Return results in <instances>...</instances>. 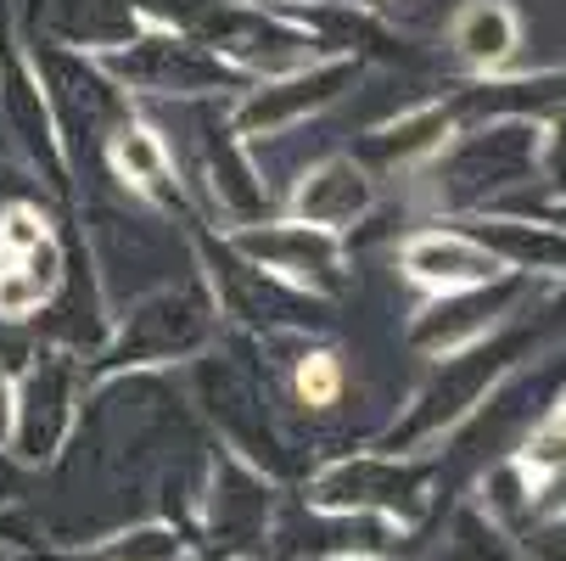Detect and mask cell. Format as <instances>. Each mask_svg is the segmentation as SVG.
<instances>
[{
    "mask_svg": "<svg viewBox=\"0 0 566 561\" xmlns=\"http://www.w3.org/2000/svg\"><path fill=\"white\" fill-rule=\"evenodd\" d=\"M403 264H410V276H421V281H432L443 292L500 276V259L482 253L476 242H465V236H421V242H410Z\"/></svg>",
    "mask_w": 566,
    "mask_h": 561,
    "instance_id": "6da1fadb",
    "label": "cell"
},
{
    "mask_svg": "<svg viewBox=\"0 0 566 561\" xmlns=\"http://www.w3.org/2000/svg\"><path fill=\"white\" fill-rule=\"evenodd\" d=\"M454 45H460L465 62L494 67L516 51V18L500 7V0H476V7H465L454 18Z\"/></svg>",
    "mask_w": 566,
    "mask_h": 561,
    "instance_id": "7a4b0ae2",
    "label": "cell"
},
{
    "mask_svg": "<svg viewBox=\"0 0 566 561\" xmlns=\"http://www.w3.org/2000/svg\"><path fill=\"white\" fill-rule=\"evenodd\" d=\"M365 208V180L348 169V164H326L308 186H303V214L314 225H343L348 214Z\"/></svg>",
    "mask_w": 566,
    "mask_h": 561,
    "instance_id": "3957f363",
    "label": "cell"
},
{
    "mask_svg": "<svg viewBox=\"0 0 566 561\" xmlns=\"http://www.w3.org/2000/svg\"><path fill=\"white\" fill-rule=\"evenodd\" d=\"M118 164H124L129 180H157V169H164V152H157V141H151L146 129H124Z\"/></svg>",
    "mask_w": 566,
    "mask_h": 561,
    "instance_id": "277c9868",
    "label": "cell"
},
{
    "mask_svg": "<svg viewBox=\"0 0 566 561\" xmlns=\"http://www.w3.org/2000/svg\"><path fill=\"white\" fill-rule=\"evenodd\" d=\"M337 360L332 354H314V360H303V371H297V393L308 398V405H332L337 398Z\"/></svg>",
    "mask_w": 566,
    "mask_h": 561,
    "instance_id": "5b68a950",
    "label": "cell"
},
{
    "mask_svg": "<svg viewBox=\"0 0 566 561\" xmlns=\"http://www.w3.org/2000/svg\"><path fill=\"white\" fill-rule=\"evenodd\" d=\"M555 433H560V438H566V405H560V411H555Z\"/></svg>",
    "mask_w": 566,
    "mask_h": 561,
    "instance_id": "8992f818",
    "label": "cell"
}]
</instances>
